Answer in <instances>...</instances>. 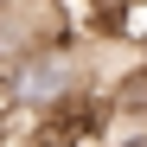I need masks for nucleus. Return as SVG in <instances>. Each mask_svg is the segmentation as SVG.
<instances>
[{"label": "nucleus", "instance_id": "f257e3e1", "mask_svg": "<svg viewBox=\"0 0 147 147\" xmlns=\"http://www.w3.org/2000/svg\"><path fill=\"white\" fill-rule=\"evenodd\" d=\"M109 38L128 45V51H147V0H115L109 7Z\"/></svg>", "mask_w": 147, "mask_h": 147}]
</instances>
